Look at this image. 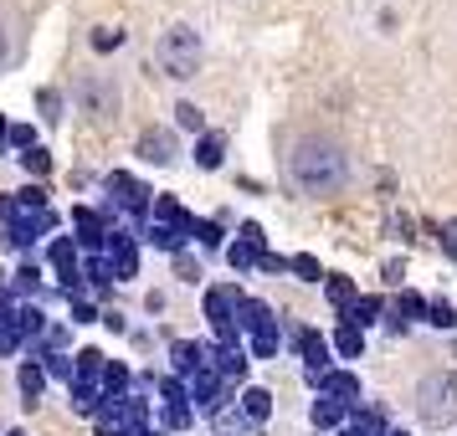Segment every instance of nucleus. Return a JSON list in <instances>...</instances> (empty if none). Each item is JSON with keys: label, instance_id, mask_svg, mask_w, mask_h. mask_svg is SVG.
Listing matches in <instances>:
<instances>
[{"label": "nucleus", "instance_id": "1", "mask_svg": "<svg viewBox=\"0 0 457 436\" xmlns=\"http://www.w3.org/2000/svg\"><path fill=\"white\" fill-rule=\"evenodd\" d=\"M293 175H298L309 190H329V185L345 180V160H339L329 144H303L298 154H293Z\"/></svg>", "mask_w": 457, "mask_h": 436}]
</instances>
